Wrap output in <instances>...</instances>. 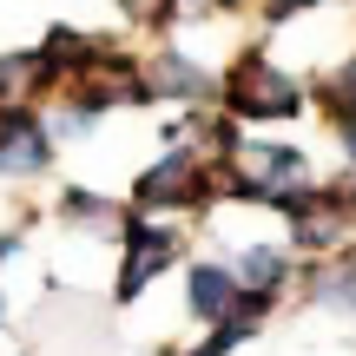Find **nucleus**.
Wrapping results in <instances>:
<instances>
[{"label": "nucleus", "mask_w": 356, "mask_h": 356, "mask_svg": "<svg viewBox=\"0 0 356 356\" xmlns=\"http://www.w3.org/2000/svg\"><path fill=\"white\" fill-rule=\"evenodd\" d=\"M225 204V165H211L191 145H165L152 165L132 172L126 185V211L139 218H172V225H191V218H211Z\"/></svg>", "instance_id": "nucleus-1"}, {"label": "nucleus", "mask_w": 356, "mask_h": 356, "mask_svg": "<svg viewBox=\"0 0 356 356\" xmlns=\"http://www.w3.org/2000/svg\"><path fill=\"white\" fill-rule=\"evenodd\" d=\"M218 106H225L238 126H284V119H297L310 106V86L291 66L270 60L264 40H251V47H238L231 66L218 73Z\"/></svg>", "instance_id": "nucleus-2"}, {"label": "nucleus", "mask_w": 356, "mask_h": 356, "mask_svg": "<svg viewBox=\"0 0 356 356\" xmlns=\"http://www.w3.org/2000/svg\"><path fill=\"white\" fill-rule=\"evenodd\" d=\"M119 264H113V304L132 310L145 291H152L159 277H172L178 264H185V225H172V218H139L126 211V225H119Z\"/></svg>", "instance_id": "nucleus-3"}, {"label": "nucleus", "mask_w": 356, "mask_h": 356, "mask_svg": "<svg viewBox=\"0 0 356 356\" xmlns=\"http://www.w3.org/2000/svg\"><path fill=\"white\" fill-rule=\"evenodd\" d=\"M310 178V152L291 139H251L244 132L238 159L225 165V204H264L270 191L284 185H304Z\"/></svg>", "instance_id": "nucleus-4"}, {"label": "nucleus", "mask_w": 356, "mask_h": 356, "mask_svg": "<svg viewBox=\"0 0 356 356\" xmlns=\"http://www.w3.org/2000/svg\"><path fill=\"white\" fill-rule=\"evenodd\" d=\"M60 165L47 106H0V185H40Z\"/></svg>", "instance_id": "nucleus-5"}, {"label": "nucleus", "mask_w": 356, "mask_h": 356, "mask_svg": "<svg viewBox=\"0 0 356 356\" xmlns=\"http://www.w3.org/2000/svg\"><path fill=\"white\" fill-rule=\"evenodd\" d=\"M145 79H152V99L159 106H178V113H204V106H218V73L211 66H198L178 40L145 53Z\"/></svg>", "instance_id": "nucleus-6"}, {"label": "nucleus", "mask_w": 356, "mask_h": 356, "mask_svg": "<svg viewBox=\"0 0 356 356\" xmlns=\"http://www.w3.org/2000/svg\"><path fill=\"white\" fill-rule=\"evenodd\" d=\"M225 264H231V277H238V291H257V297H277L284 304V291H297V264H304V257L284 238H244V244H231Z\"/></svg>", "instance_id": "nucleus-7"}, {"label": "nucleus", "mask_w": 356, "mask_h": 356, "mask_svg": "<svg viewBox=\"0 0 356 356\" xmlns=\"http://www.w3.org/2000/svg\"><path fill=\"white\" fill-rule=\"evenodd\" d=\"M297 291H304V304L330 310V317H356V238L330 257H304L297 264Z\"/></svg>", "instance_id": "nucleus-8"}, {"label": "nucleus", "mask_w": 356, "mask_h": 356, "mask_svg": "<svg viewBox=\"0 0 356 356\" xmlns=\"http://www.w3.org/2000/svg\"><path fill=\"white\" fill-rule=\"evenodd\" d=\"M178 284H185V317L198 323V330L225 323L231 304H238V277H231L225 257H185V264H178Z\"/></svg>", "instance_id": "nucleus-9"}, {"label": "nucleus", "mask_w": 356, "mask_h": 356, "mask_svg": "<svg viewBox=\"0 0 356 356\" xmlns=\"http://www.w3.org/2000/svg\"><path fill=\"white\" fill-rule=\"evenodd\" d=\"M53 225H66L73 238H119L126 198H113L99 185H60L53 191Z\"/></svg>", "instance_id": "nucleus-10"}, {"label": "nucleus", "mask_w": 356, "mask_h": 356, "mask_svg": "<svg viewBox=\"0 0 356 356\" xmlns=\"http://www.w3.org/2000/svg\"><path fill=\"white\" fill-rule=\"evenodd\" d=\"M53 92H60V79L40 60L33 40L26 47H0V106H47Z\"/></svg>", "instance_id": "nucleus-11"}, {"label": "nucleus", "mask_w": 356, "mask_h": 356, "mask_svg": "<svg viewBox=\"0 0 356 356\" xmlns=\"http://www.w3.org/2000/svg\"><path fill=\"white\" fill-rule=\"evenodd\" d=\"M99 40H106V33H86V26H73V20H53L47 33L33 40V47H40V60L53 66V79L66 86V79H73L79 66H86L92 53H99Z\"/></svg>", "instance_id": "nucleus-12"}, {"label": "nucleus", "mask_w": 356, "mask_h": 356, "mask_svg": "<svg viewBox=\"0 0 356 356\" xmlns=\"http://www.w3.org/2000/svg\"><path fill=\"white\" fill-rule=\"evenodd\" d=\"M119 20L139 26V33H172L178 26V0H113Z\"/></svg>", "instance_id": "nucleus-13"}, {"label": "nucleus", "mask_w": 356, "mask_h": 356, "mask_svg": "<svg viewBox=\"0 0 356 356\" xmlns=\"http://www.w3.org/2000/svg\"><path fill=\"white\" fill-rule=\"evenodd\" d=\"M26 231H33V218H13V225H0V270L26 257Z\"/></svg>", "instance_id": "nucleus-14"}, {"label": "nucleus", "mask_w": 356, "mask_h": 356, "mask_svg": "<svg viewBox=\"0 0 356 356\" xmlns=\"http://www.w3.org/2000/svg\"><path fill=\"white\" fill-rule=\"evenodd\" d=\"M323 191H330V198H337V211L350 218V238H356V178H330V185H323Z\"/></svg>", "instance_id": "nucleus-15"}, {"label": "nucleus", "mask_w": 356, "mask_h": 356, "mask_svg": "<svg viewBox=\"0 0 356 356\" xmlns=\"http://www.w3.org/2000/svg\"><path fill=\"white\" fill-rule=\"evenodd\" d=\"M337 159H343V172L356 178V119H343V126H337Z\"/></svg>", "instance_id": "nucleus-16"}, {"label": "nucleus", "mask_w": 356, "mask_h": 356, "mask_svg": "<svg viewBox=\"0 0 356 356\" xmlns=\"http://www.w3.org/2000/svg\"><path fill=\"white\" fill-rule=\"evenodd\" d=\"M165 356H218L211 343H185V350H165Z\"/></svg>", "instance_id": "nucleus-17"}, {"label": "nucleus", "mask_w": 356, "mask_h": 356, "mask_svg": "<svg viewBox=\"0 0 356 356\" xmlns=\"http://www.w3.org/2000/svg\"><path fill=\"white\" fill-rule=\"evenodd\" d=\"M0 330H7V291H0Z\"/></svg>", "instance_id": "nucleus-18"}]
</instances>
